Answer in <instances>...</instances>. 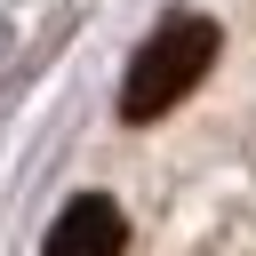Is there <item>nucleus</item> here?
I'll use <instances>...</instances> for the list:
<instances>
[{"instance_id": "1", "label": "nucleus", "mask_w": 256, "mask_h": 256, "mask_svg": "<svg viewBox=\"0 0 256 256\" xmlns=\"http://www.w3.org/2000/svg\"><path fill=\"white\" fill-rule=\"evenodd\" d=\"M216 16H168L144 48H136V64H128V80H120V120H160L168 104H184L192 88H200V72L216 64Z\"/></svg>"}, {"instance_id": "2", "label": "nucleus", "mask_w": 256, "mask_h": 256, "mask_svg": "<svg viewBox=\"0 0 256 256\" xmlns=\"http://www.w3.org/2000/svg\"><path fill=\"white\" fill-rule=\"evenodd\" d=\"M120 248H128V216H120L104 192L64 200V216H56L48 240H40V256H120Z\"/></svg>"}]
</instances>
